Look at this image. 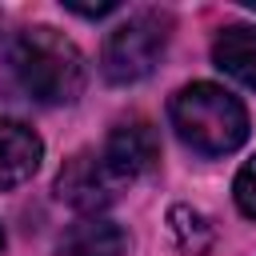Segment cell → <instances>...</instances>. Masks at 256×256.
I'll use <instances>...</instances> for the list:
<instances>
[{
    "label": "cell",
    "mask_w": 256,
    "mask_h": 256,
    "mask_svg": "<svg viewBox=\"0 0 256 256\" xmlns=\"http://www.w3.org/2000/svg\"><path fill=\"white\" fill-rule=\"evenodd\" d=\"M12 76L40 104H72L84 92V56L56 28H24L12 44Z\"/></svg>",
    "instance_id": "cell-1"
},
{
    "label": "cell",
    "mask_w": 256,
    "mask_h": 256,
    "mask_svg": "<svg viewBox=\"0 0 256 256\" xmlns=\"http://www.w3.org/2000/svg\"><path fill=\"white\" fill-rule=\"evenodd\" d=\"M120 188H124V180L104 164L100 152H76L72 160H64V168L56 176V196L64 204H72L76 212H88V216L108 208Z\"/></svg>",
    "instance_id": "cell-4"
},
{
    "label": "cell",
    "mask_w": 256,
    "mask_h": 256,
    "mask_svg": "<svg viewBox=\"0 0 256 256\" xmlns=\"http://www.w3.org/2000/svg\"><path fill=\"white\" fill-rule=\"evenodd\" d=\"M168 228H172L176 244H180L184 252H192V256L208 252V244H212V224H208L204 212H196V208L176 204V208L168 212Z\"/></svg>",
    "instance_id": "cell-9"
},
{
    "label": "cell",
    "mask_w": 256,
    "mask_h": 256,
    "mask_svg": "<svg viewBox=\"0 0 256 256\" xmlns=\"http://www.w3.org/2000/svg\"><path fill=\"white\" fill-rule=\"evenodd\" d=\"M164 44H168V16L164 12H136L108 32L104 52H100V68L112 84H136L156 68Z\"/></svg>",
    "instance_id": "cell-3"
},
{
    "label": "cell",
    "mask_w": 256,
    "mask_h": 256,
    "mask_svg": "<svg viewBox=\"0 0 256 256\" xmlns=\"http://www.w3.org/2000/svg\"><path fill=\"white\" fill-rule=\"evenodd\" d=\"M232 192H236V204H240V212L244 216H252L256 220V156L236 172V184H232Z\"/></svg>",
    "instance_id": "cell-10"
},
{
    "label": "cell",
    "mask_w": 256,
    "mask_h": 256,
    "mask_svg": "<svg viewBox=\"0 0 256 256\" xmlns=\"http://www.w3.org/2000/svg\"><path fill=\"white\" fill-rule=\"evenodd\" d=\"M172 128L200 156H228L248 140L244 104L208 80H196L172 96Z\"/></svg>",
    "instance_id": "cell-2"
},
{
    "label": "cell",
    "mask_w": 256,
    "mask_h": 256,
    "mask_svg": "<svg viewBox=\"0 0 256 256\" xmlns=\"http://www.w3.org/2000/svg\"><path fill=\"white\" fill-rule=\"evenodd\" d=\"M212 60H216V68H224L240 84L256 88V24H232V28H224L216 36V44H212Z\"/></svg>",
    "instance_id": "cell-8"
},
{
    "label": "cell",
    "mask_w": 256,
    "mask_h": 256,
    "mask_svg": "<svg viewBox=\"0 0 256 256\" xmlns=\"http://www.w3.org/2000/svg\"><path fill=\"white\" fill-rule=\"evenodd\" d=\"M0 248H4V232H0Z\"/></svg>",
    "instance_id": "cell-11"
},
{
    "label": "cell",
    "mask_w": 256,
    "mask_h": 256,
    "mask_svg": "<svg viewBox=\"0 0 256 256\" xmlns=\"http://www.w3.org/2000/svg\"><path fill=\"white\" fill-rule=\"evenodd\" d=\"M100 156H104V164L128 184V180H136V176H144V172L156 168V160H160V140H156V132H152L148 120H120V124L108 132Z\"/></svg>",
    "instance_id": "cell-5"
},
{
    "label": "cell",
    "mask_w": 256,
    "mask_h": 256,
    "mask_svg": "<svg viewBox=\"0 0 256 256\" xmlns=\"http://www.w3.org/2000/svg\"><path fill=\"white\" fill-rule=\"evenodd\" d=\"M128 232L108 216H84L60 236V256H124Z\"/></svg>",
    "instance_id": "cell-7"
},
{
    "label": "cell",
    "mask_w": 256,
    "mask_h": 256,
    "mask_svg": "<svg viewBox=\"0 0 256 256\" xmlns=\"http://www.w3.org/2000/svg\"><path fill=\"white\" fill-rule=\"evenodd\" d=\"M44 144L40 136L20 120H0V192L24 184L40 168Z\"/></svg>",
    "instance_id": "cell-6"
}]
</instances>
